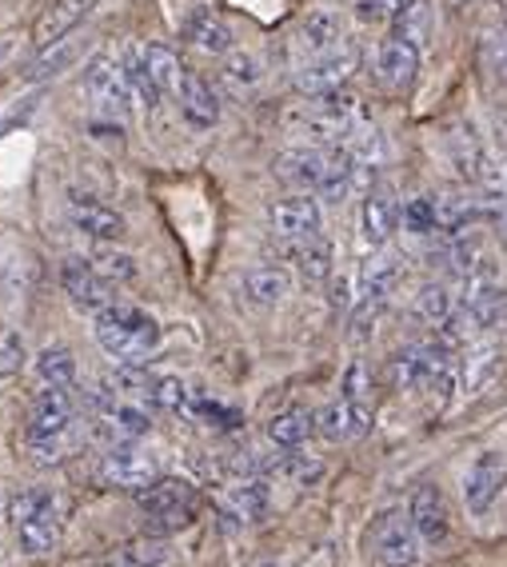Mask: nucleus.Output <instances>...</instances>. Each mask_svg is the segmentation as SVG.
I'll return each instance as SVG.
<instances>
[{
  "mask_svg": "<svg viewBox=\"0 0 507 567\" xmlns=\"http://www.w3.org/2000/svg\"><path fill=\"white\" fill-rule=\"evenodd\" d=\"M92 332H96V344L121 368H144L161 348V324L133 305H108L104 312H96Z\"/></svg>",
  "mask_w": 507,
  "mask_h": 567,
  "instance_id": "obj_1",
  "label": "nucleus"
},
{
  "mask_svg": "<svg viewBox=\"0 0 507 567\" xmlns=\"http://www.w3.org/2000/svg\"><path fill=\"white\" fill-rule=\"evenodd\" d=\"M387 375H392V384L400 392H427V388H436L439 400L452 395L456 388V372H452V360H447V348L444 344H412L404 352L392 355V364H387Z\"/></svg>",
  "mask_w": 507,
  "mask_h": 567,
  "instance_id": "obj_2",
  "label": "nucleus"
},
{
  "mask_svg": "<svg viewBox=\"0 0 507 567\" xmlns=\"http://www.w3.org/2000/svg\"><path fill=\"white\" fill-rule=\"evenodd\" d=\"M136 504L148 516L153 536H168V532H180V527L193 524L196 516V487L188 480L161 476L156 484H148L144 492H136Z\"/></svg>",
  "mask_w": 507,
  "mask_h": 567,
  "instance_id": "obj_3",
  "label": "nucleus"
},
{
  "mask_svg": "<svg viewBox=\"0 0 507 567\" xmlns=\"http://www.w3.org/2000/svg\"><path fill=\"white\" fill-rule=\"evenodd\" d=\"M420 544L424 539H420V532L412 527V519L404 512H384V516L375 519L372 547L380 567H420V559H424V547Z\"/></svg>",
  "mask_w": 507,
  "mask_h": 567,
  "instance_id": "obj_4",
  "label": "nucleus"
},
{
  "mask_svg": "<svg viewBox=\"0 0 507 567\" xmlns=\"http://www.w3.org/2000/svg\"><path fill=\"white\" fill-rule=\"evenodd\" d=\"M84 89L104 112L112 116H124V112L133 109L136 92H133V81H128V69L121 61H112V56H96L84 72Z\"/></svg>",
  "mask_w": 507,
  "mask_h": 567,
  "instance_id": "obj_5",
  "label": "nucleus"
},
{
  "mask_svg": "<svg viewBox=\"0 0 507 567\" xmlns=\"http://www.w3.org/2000/svg\"><path fill=\"white\" fill-rule=\"evenodd\" d=\"M352 72H355L352 49H328L296 72V89L304 92V96H332V92H340L352 81Z\"/></svg>",
  "mask_w": 507,
  "mask_h": 567,
  "instance_id": "obj_6",
  "label": "nucleus"
},
{
  "mask_svg": "<svg viewBox=\"0 0 507 567\" xmlns=\"http://www.w3.org/2000/svg\"><path fill=\"white\" fill-rule=\"evenodd\" d=\"M400 280V256L396 252H375L372 260H364L360 268V284H355V320L364 324L368 316H375L384 308L387 292Z\"/></svg>",
  "mask_w": 507,
  "mask_h": 567,
  "instance_id": "obj_7",
  "label": "nucleus"
},
{
  "mask_svg": "<svg viewBox=\"0 0 507 567\" xmlns=\"http://www.w3.org/2000/svg\"><path fill=\"white\" fill-rule=\"evenodd\" d=\"M507 484V460L499 452H484L464 472V504L472 516H487Z\"/></svg>",
  "mask_w": 507,
  "mask_h": 567,
  "instance_id": "obj_8",
  "label": "nucleus"
},
{
  "mask_svg": "<svg viewBox=\"0 0 507 567\" xmlns=\"http://www.w3.org/2000/svg\"><path fill=\"white\" fill-rule=\"evenodd\" d=\"M104 487H121V492H144L148 484L161 480V467H156L153 456L144 452H133V447H112L104 452L101 467H96Z\"/></svg>",
  "mask_w": 507,
  "mask_h": 567,
  "instance_id": "obj_9",
  "label": "nucleus"
},
{
  "mask_svg": "<svg viewBox=\"0 0 507 567\" xmlns=\"http://www.w3.org/2000/svg\"><path fill=\"white\" fill-rule=\"evenodd\" d=\"M335 164H340V148H332V153H324V148H292V153L276 156V176L292 184V188L320 193Z\"/></svg>",
  "mask_w": 507,
  "mask_h": 567,
  "instance_id": "obj_10",
  "label": "nucleus"
},
{
  "mask_svg": "<svg viewBox=\"0 0 507 567\" xmlns=\"http://www.w3.org/2000/svg\"><path fill=\"white\" fill-rule=\"evenodd\" d=\"M64 213H69V224L76 228L81 236H89V240H121L124 233H128V224H124V216L116 213V208H108L104 200H96V196H84V193H72L69 200H64Z\"/></svg>",
  "mask_w": 507,
  "mask_h": 567,
  "instance_id": "obj_11",
  "label": "nucleus"
},
{
  "mask_svg": "<svg viewBox=\"0 0 507 567\" xmlns=\"http://www.w3.org/2000/svg\"><path fill=\"white\" fill-rule=\"evenodd\" d=\"M61 288L69 292V300L76 308H84V312H104L108 305H116V296H112V284L104 280L96 268H92V260H64L61 268Z\"/></svg>",
  "mask_w": 507,
  "mask_h": 567,
  "instance_id": "obj_12",
  "label": "nucleus"
},
{
  "mask_svg": "<svg viewBox=\"0 0 507 567\" xmlns=\"http://www.w3.org/2000/svg\"><path fill=\"white\" fill-rule=\"evenodd\" d=\"M407 519H412V527L420 532V539L432 547L447 544V536H452V516H447V504L436 484H420L416 492H412V499H407Z\"/></svg>",
  "mask_w": 507,
  "mask_h": 567,
  "instance_id": "obj_13",
  "label": "nucleus"
},
{
  "mask_svg": "<svg viewBox=\"0 0 507 567\" xmlns=\"http://www.w3.org/2000/svg\"><path fill=\"white\" fill-rule=\"evenodd\" d=\"M372 427V412H368L364 400H335V404L320 408L315 412V436L332 440V444H348V440L368 436Z\"/></svg>",
  "mask_w": 507,
  "mask_h": 567,
  "instance_id": "obj_14",
  "label": "nucleus"
},
{
  "mask_svg": "<svg viewBox=\"0 0 507 567\" xmlns=\"http://www.w3.org/2000/svg\"><path fill=\"white\" fill-rule=\"evenodd\" d=\"M420 72V49L404 37H387L380 49H375V81L384 84L387 92H404L412 89Z\"/></svg>",
  "mask_w": 507,
  "mask_h": 567,
  "instance_id": "obj_15",
  "label": "nucleus"
},
{
  "mask_svg": "<svg viewBox=\"0 0 507 567\" xmlns=\"http://www.w3.org/2000/svg\"><path fill=\"white\" fill-rule=\"evenodd\" d=\"M268 220H272V233L284 240H312V236H320L324 216H320V204L312 196H284L268 208Z\"/></svg>",
  "mask_w": 507,
  "mask_h": 567,
  "instance_id": "obj_16",
  "label": "nucleus"
},
{
  "mask_svg": "<svg viewBox=\"0 0 507 567\" xmlns=\"http://www.w3.org/2000/svg\"><path fill=\"white\" fill-rule=\"evenodd\" d=\"M72 424H76V404H72L69 388H44L32 400L29 436H69Z\"/></svg>",
  "mask_w": 507,
  "mask_h": 567,
  "instance_id": "obj_17",
  "label": "nucleus"
},
{
  "mask_svg": "<svg viewBox=\"0 0 507 567\" xmlns=\"http://www.w3.org/2000/svg\"><path fill=\"white\" fill-rule=\"evenodd\" d=\"M12 532H17V544H21L24 556H49L52 547L61 544V516H56L52 496L37 512H29L21 524H12Z\"/></svg>",
  "mask_w": 507,
  "mask_h": 567,
  "instance_id": "obj_18",
  "label": "nucleus"
},
{
  "mask_svg": "<svg viewBox=\"0 0 507 567\" xmlns=\"http://www.w3.org/2000/svg\"><path fill=\"white\" fill-rule=\"evenodd\" d=\"M173 96H176V104H180V116L193 124L196 132L213 128V124L220 121V101H216L213 84L204 81V76H196V72H184L180 89H176Z\"/></svg>",
  "mask_w": 507,
  "mask_h": 567,
  "instance_id": "obj_19",
  "label": "nucleus"
},
{
  "mask_svg": "<svg viewBox=\"0 0 507 567\" xmlns=\"http://www.w3.org/2000/svg\"><path fill=\"white\" fill-rule=\"evenodd\" d=\"M92 9H96V0H52L49 9L41 12L32 37H37L41 49H49V44H56V41H69V32L76 29Z\"/></svg>",
  "mask_w": 507,
  "mask_h": 567,
  "instance_id": "obj_20",
  "label": "nucleus"
},
{
  "mask_svg": "<svg viewBox=\"0 0 507 567\" xmlns=\"http://www.w3.org/2000/svg\"><path fill=\"white\" fill-rule=\"evenodd\" d=\"M220 512H224V516H232V524H256V519H265V512H268V484L260 476L236 480V484L224 492Z\"/></svg>",
  "mask_w": 507,
  "mask_h": 567,
  "instance_id": "obj_21",
  "label": "nucleus"
},
{
  "mask_svg": "<svg viewBox=\"0 0 507 567\" xmlns=\"http://www.w3.org/2000/svg\"><path fill=\"white\" fill-rule=\"evenodd\" d=\"M184 41L200 52L224 56V52H232V29H228L213 9H196L193 17L184 21Z\"/></svg>",
  "mask_w": 507,
  "mask_h": 567,
  "instance_id": "obj_22",
  "label": "nucleus"
},
{
  "mask_svg": "<svg viewBox=\"0 0 507 567\" xmlns=\"http://www.w3.org/2000/svg\"><path fill=\"white\" fill-rule=\"evenodd\" d=\"M400 228V204L392 193H384V188H375V193H368L364 200V236L368 244H375V248H384L387 240H392V233Z\"/></svg>",
  "mask_w": 507,
  "mask_h": 567,
  "instance_id": "obj_23",
  "label": "nucleus"
},
{
  "mask_svg": "<svg viewBox=\"0 0 507 567\" xmlns=\"http://www.w3.org/2000/svg\"><path fill=\"white\" fill-rule=\"evenodd\" d=\"M288 272H280V268H252V272L244 276V300L252 308H276L284 305L288 296Z\"/></svg>",
  "mask_w": 507,
  "mask_h": 567,
  "instance_id": "obj_24",
  "label": "nucleus"
},
{
  "mask_svg": "<svg viewBox=\"0 0 507 567\" xmlns=\"http://www.w3.org/2000/svg\"><path fill=\"white\" fill-rule=\"evenodd\" d=\"M312 436H315V415L304 412V408H288V412L272 415V424H268V440L276 447H304Z\"/></svg>",
  "mask_w": 507,
  "mask_h": 567,
  "instance_id": "obj_25",
  "label": "nucleus"
},
{
  "mask_svg": "<svg viewBox=\"0 0 507 567\" xmlns=\"http://www.w3.org/2000/svg\"><path fill=\"white\" fill-rule=\"evenodd\" d=\"M136 56H141V64L148 69V76H153L161 92L180 89V76H184L180 56H176L168 44H141V49H136Z\"/></svg>",
  "mask_w": 507,
  "mask_h": 567,
  "instance_id": "obj_26",
  "label": "nucleus"
},
{
  "mask_svg": "<svg viewBox=\"0 0 507 567\" xmlns=\"http://www.w3.org/2000/svg\"><path fill=\"white\" fill-rule=\"evenodd\" d=\"M220 81L228 84V92H236V96H248V92L260 89V81H265V69H260V61H256L252 52H224V64H220Z\"/></svg>",
  "mask_w": 507,
  "mask_h": 567,
  "instance_id": "obj_27",
  "label": "nucleus"
},
{
  "mask_svg": "<svg viewBox=\"0 0 507 567\" xmlns=\"http://www.w3.org/2000/svg\"><path fill=\"white\" fill-rule=\"evenodd\" d=\"M456 308H459V296L452 292V288H444V284H427L424 292L416 296L420 320H424V324H432V328H439V332H444L447 320L456 316Z\"/></svg>",
  "mask_w": 507,
  "mask_h": 567,
  "instance_id": "obj_28",
  "label": "nucleus"
},
{
  "mask_svg": "<svg viewBox=\"0 0 507 567\" xmlns=\"http://www.w3.org/2000/svg\"><path fill=\"white\" fill-rule=\"evenodd\" d=\"M292 256H296V268H300V276H304L308 284L328 280V272H332V248H328L320 236H312V240H292Z\"/></svg>",
  "mask_w": 507,
  "mask_h": 567,
  "instance_id": "obj_29",
  "label": "nucleus"
},
{
  "mask_svg": "<svg viewBox=\"0 0 507 567\" xmlns=\"http://www.w3.org/2000/svg\"><path fill=\"white\" fill-rule=\"evenodd\" d=\"M300 44H304L312 56L335 49V44H340V17H335V12H324V9L308 12L304 29H300Z\"/></svg>",
  "mask_w": 507,
  "mask_h": 567,
  "instance_id": "obj_30",
  "label": "nucleus"
},
{
  "mask_svg": "<svg viewBox=\"0 0 507 567\" xmlns=\"http://www.w3.org/2000/svg\"><path fill=\"white\" fill-rule=\"evenodd\" d=\"M193 388L184 384L180 375H153L148 380V404L164 408V412H193Z\"/></svg>",
  "mask_w": 507,
  "mask_h": 567,
  "instance_id": "obj_31",
  "label": "nucleus"
},
{
  "mask_svg": "<svg viewBox=\"0 0 507 567\" xmlns=\"http://www.w3.org/2000/svg\"><path fill=\"white\" fill-rule=\"evenodd\" d=\"M37 375H41L44 388H72V380H76V355L69 348H44L37 355Z\"/></svg>",
  "mask_w": 507,
  "mask_h": 567,
  "instance_id": "obj_32",
  "label": "nucleus"
},
{
  "mask_svg": "<svg viewBox=\"0 0 507 567\" xmlns=\"http://www.w3.org/2000/svg\"><path fill=\"white\" fill-rule=\"evenodd\" d=\"M168 559V547H164L161 536H144L124 544L116 556L108 559V567H161Z\"/></svg>",
  "mask_w": 507,
  "mask_h": 567,
  "instance_id": "obj_33",
  "label": "nucleus"
},
{
  "mask_svg": "<svg viewBox=\"0 0 507 567\" xmlns=\"http://www.w3.org/2000/svg\"><path fill=\"white\" fill-rule=\"evenodd\" d=\"M400 228L412 236H432L439 233V208L436 200H427V196H412V200L400 208Z\"/></svg>",
  "mask_w": 507,
  "mask_h": 567,
  "instance_id": "obj_34",
  "label": "nucleus"
},
{
  "mask_svg": "<svg viewBox=\"0 0 507 567\" xmlns=\"http://www.w3.org/2000/svg\"><path fill=\"white\" fill-rule=\"evenodd\" d=\"M427 32H432V4L427 0H407L404 9L396 12V37H404V41H412L420 49L427 41Z\"/></svg>",
  "mask_w": 507,
  "mask_h": 567,
  "instance_id": "obj_35",
  "label": "nucleus"
},
{
  "mask_svg": "<svg viewBox=\"0 0 507 567\" xmlns=\"http://www.w3.org/2000/svg\"><path fill=\"white\" fill-rule=\"evenodd\" d=\"M89 260L108 284H124V280H133L136 276V260L128 252H116V248H101V252L89 256Z\"/></svg>",
  "mask_w": 507,
  "mask_h": 567,
  "instance_id": "obj_36",
  "label": "nucleus"
},
{
  "mask_svg": "<svg viewBox=\"0 0 507 567\" xmlns=\"http://www.w3.org/2000/svg\"><path fill=\"white\" fill-rule=\"evenodd\" d=\"M272 472H280V476L292 480V484H312V480L320 476V472H324V464H320V460L300 456L296 447H284V456L276 460Z\"/></svg>",
  "mask_w": 507,
  "mask_h": 567,
  "instance_id": "obj_37",
  "label": "nucleus"
},
{
  "mask_svg": "<svg viewBox=\"0 0 507 567\" xmlns=\"http://www.w3.org/2000/svg\"><path fill=\"white\" fill-rule=\"evenodd\" d=\"M24 447H29L32 464L52 467L69 456V436H29V432H24Z\"/></svg>",
  "mask_w": 507,
  "mask_h": 567,
  "instance_id": "obj_38",
  "label": "nucleus"
},
{
  "mask_svg": "<svg viewBox=\"0 0 507 567\" xmlns=\"http://www.w3.org/2000/svg\"><path fill=\"white\" fill-rule=\"evenodd\" d=\"M76 56V49H72V41H56L44 49V56H37V61L29 64V81H44V76H56V72L64 69V64Z\"/></svg>",
  "mask_w": 507,
  "mask_h": 567,
  "instance_id": "obj_39",
  "label": "nucleus"
},
{
  "mask_svg": "<svg viewBox=\"0 0 507 567\" xmlns=\"http://www.w3.org/2000/svg\"><path fill=\"white\" fill-rule=\"evenodd\" d=\"M24 336L12 328H0V380H9L24 368Z\"/></svg>",
  "mask_w": 507,
  "mask_h": 567,
  "instance_id": "obj_40",
  "label": "nucleus"
},
{
  "mask_svg": "<svg viewBox=\"0 0 507 567\" xmlns=\"http://www.w3.org/2000/svg\"><path fill=\"white\" fill-rule=\"evenodd\" d=\"M193 415H200V420H208V424H216V427H240V412H236V408H224L220 400H208V395H196Z\"/></svg>",
  "mask_w": 507,
  "mask_h": 567,
  "instance_id": "obj_41",
  "label": "nucleus"
},
{
  "mask_svg": "<svg viewBox=\"0 0 507 567\" xmlns=\"http://www.w3.org/2000/svg\"><path fill=\"white\" fill-rule=\"evenodd\" d=\"M492 368H496V348H484V352L467 355V388H472V392L484 388V380H487Z\"/></svg>",
  "mask_w": 507,
  "mask_h": 567,
  "instance_id": "obj_42",
  "label": "nucleus"
},
{
  "mask_svg": "<svg viewBox=\"0 0 507 567\" xmlns=\"http://www.w3.org/2000/svg\"><path fill=\"white\" fill-rule=\"evenodd\" d=\"M49 499V492H41V487H29V492H21V496H12L9 504V524H21L29 512H37V507Z\"/></svg>",
  "mask_w": 507,
  "mask_h": 567,
  "instance_id": "obj_43",
  "label": "nucleus"
},
{
  "mask_svg": "<svg viewBox=\"0 0 507 567\" xmlns=\"http://www.w3.org/2000/svg\"><path fill=\"white\" fill-rule=\"evenodd\" d=\"M407 0H360V17H364V21H387V17H392V21H396V12L404 9Z\"/></svg>",
  "mask_w": 507,
  "mask_h": 567,
  "instance_id": "obj_44",
  "label": "nucleus"
},
{
  "mask_svg": "<svg viewBox=\"0 0 507 567\" xmlns=\"http://www.w3.org/2000/svg\"><path fill=\"white\" fill-rule=\"evenodd\" d=\"M364 392H368V368L352 364V368H348V375H344V395H348V400H364Z\"/></svg>",
  "mask_w": 507,
  "mask_h": 567,
  "instance_id": "obj_45",
  "label": "nucleus"
},
{
  "mask_svg": "<svg viewBox=\"0 0 507 567\" xmlns=\"http://www.w3.org/2000/svg\"><path fill=\"white\" fill-rule=\"evenodd\" d=\"M496 324H507V296H499V320Z\"/></svg>",
  "mask_w": 507,
  "mask_h": 567,
  "instance_id": "obj_46",
  "label": "nucleus"
},
{
  "mask_svg": "<svg viewBox=\"0 0 507 567\" xmlns=\"http://www.w3.org/2000/svg\"><path fill=\"white\" fill-rule=\"evenodd\" d=\"M452 4H467V0H452Z\"/></svg>",
  "mask_w": 507,
  "mask_h": 567,
  "instance_id": "obj_47",
  "label": "nucleus"
},
{
  "mask_svg": "<svg viewBox=\"0 0 507 567\" xmlns=\"http://www.w3.org/2000/svg\"><path fill=\"white\" fill-rule=\"evenodd\" d=\"M265 567H280V564H265Z\"/></svg>",
  "mask_w": 507,
  "mask_h": 567,
  "instance_id": "obj_48",
  "label": "nucleus"
},
{
  "mask_svg": "<svg viewBox=\"0 0 507 567\" xmlns=\"http://www.w3.org/2000/svg\"><path fill=\"white\" fill-rule=\"evenodd\" d=\"M504 12H507V0H504Z\"/></svg>",
  "mask_w": 507,
  "mask_h": 567,
  "instance_id": "obj_49",
  "label": "nucleus"
}]
</instances>
